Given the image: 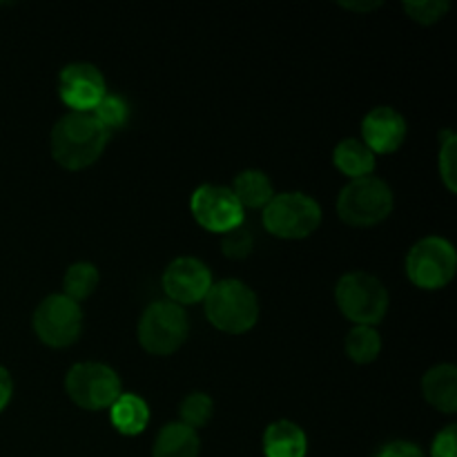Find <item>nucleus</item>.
Instances as JSON below:
<instances>
[{
	"label": "nucleus",
	"instance_id": "3",
	"mask_svg": "<svg viewBox=\"0 0 457 457\" xmlns=\"http://www.w3.org/2000/svg\"><path fill=\"white\" fill-rule=\"evenodd\" d=\"M335 299L344 315L357 326H375L388 311V293L378 277L364 270L346 272L337 281Z\"/></svg>",
	"mask_w": 457,
	"mask_h": 457
},
{
	"label": "nucleus",
	"instance_id": "1",
	"mask_svg": "<svg viewBox=\"0 0 457 457\" xmlns=\"http://www.w3.org/2000/svg\"><path fill=\"white\" fill-rule=\"evenodd\" d=\"M110 132L89 112H70L52 129V156L65 170L89 168L105 152Z\"/></svg>",
	"mask_w": 457,
	"mask_h": 457
},
{
	"label": "nucleus",
	"instance_id": "15",
	"mask_svg": "<svg viewBox=\"0 0 457 457\" xmlns=\"http://www.w3.org/2000/svg\"><path fill=\"white\" fill-rule=\"evenodd\" d=\"M306 433L290 420H277L263 433L266 457H306Z\"/></svg>",
	"mask_w": 457,
	"mask_h": 457
},
{
	"label": "nucleus",
	"instance_id": "30",
	"mask_svg": "<svg viewBox=\"0 0 457 457\" xmlns=\"http://www.w3.org/2000/svg\"><path fill=\"white\" fill-rule=\"evenodd\" d=\"M342 7L353 9V12H370V9L379 7V3H342Z\"/></svg>",
	"mask_w": 457,
	"mask_h": 457
},
{
	"label": "nucleus",
	"instance_id": "8",
	"mask_svg": "<svg viewBox=\"0 0 457 457\" xmlns=\"http://www.w3.org/2000/svg\"><path fill=\"white\" fill-rule=\"evenodd\" d=\"M65 391L80 409H110L120 397V378L110 366L98 361H80L67 373Z\"/></svg>",
	"mask_w": 457,
	"mask_h": 457
},
{
	"label": "nucleus",
	"instance_id": "5",
	"mask_svg": "<svg viewBox=\"0 0 457 457\" xmlns=\"http://www.w3.org/2000/svg\"><path fill=\"white\" fill-rule=\"evenodd\" d=\"M321 223V208L303 192L275 195L263 208V228L279 239H303Z\"/></svg>",
	"mask_w": 457,
	"mask_h": 457
},
{
	"label": "nucleus",
	"instance_id": "20",
	"mask_svg": "<svg viewBox=\"0 0 457 457\" xmlns=\"http://www.w3.org/2000/svg\"><path fill=\"white\" fill-rule=\"evenodd\" d=\"M382 351V339L373 326H355L346 335V355L357 364H370Z\"/></svg>",
	"mask_w": 457,
	"mask_h": 457
},
{
	"label": "nucleus",
	"instance_id": "10",
	"mask_svg": "<svg viewBox=\"0 0 457 457\" xmlns=\"http://www.w3.org/2000/svg\"><path fill=\"white\" fill-rule=\"evenodd\" d=\"M190 210L196 223L210 232L226 235L228 230L244 223V208L235 199L230 187L214 186V183L196 187L190 199Z\"/></svg>",
	"mask_w": 457,
	"mask_h": 457
},
{
	"label": "nucleus",
	"instance_id": "29",
	"mask_svg": "<svg viewBox=\"0 0 457 457\" xmlns=\"http://www.w3.org/2000/svg\"><path fill=\"white\" fill-rule=\"evenodd\" d=\"M12 393H13L12 375L7 373V369L0 366V413H3L4 406L9 404V400H12Z\"/></svg>",
	"mask_w": 457,
	"mask_h": 457
},
{
	"label": "nucleus",
	"instance_id": "14",
	"mask_svg": "<svg viewBox=\"0 0 457 457\" xmlns=\"http://www.w3.org/2000/svg\"><path fill=\"white\" fill-rule=\"evenodd\" d=\"M422 393L431 406L442 413L457 411V369L453 364H437L427 370L422 379Z\"/></svg>",
	"mask_w": 457,
	"mask_h": 457
},
{
	"label": "nucleus",
	"instance_id": "25",
	"mask_svg": "<svg viewBox=\"0 0 457 457\" xmlns=\"http://www.w3.org/2000/svg\"><path fill=\"white\" fill-rule=\"evenodd\" d=\"M253 232L241 223V226L232 228V230H228L226 235H223L221 250L228 259H244L253 253Z\"/></svg>",
	"mask_w": 457,
	"mask_h": 457
},
{
	"label": "nucleus",
	"instance_id": "12",
	"mask_svg": "<svg viewBox=\"0 0 457 457\" xmlns=\"http://www.w3.org/2000/svg\"><path fill=\"white\" fill-rule=\"evenodd\" d=\"M212 288V272L196 257H179L165 268L163 290L174 303L204 302Z\"/></svg>",
	"mask_w": 457,
	"mask_h": 457
},
{
	"label": "nucleus",
	"instance_id": "18",
	"mask_svg": "<svg viewBox=\"0 0 457 457\" xmlns=\"http://www.w3.org/2000/svg\"><path fill=\"white\" fill-rule=\"evenodd\" d=\"M112 424L123 436H138L145 431L147 422H150V411L147 404L138 395H129V393H120L119 400L110 406Z\"/></svg>",
	"mask_w": 457,
	"mask_h": 457
},
{
	"label": "nucleus",
	"instance_id": "26",
	"mask_svg": "<svg viewBox=\"0 0 457 457\" xmlns=\"http://www.w3.org/2000/svg\"><path fill=\"white\" fill-rule=\"evenodd\" d=\"M451 4L446 0H415V3H404V12L409 13L413 21L422 22V25H433L440 21Z\"/></svg>",
	"mask_w": 457,
	"mask_h": 457
},
{
	"label": "nucleus",
	"instance_id": "13",
	"mask_svg": "<svg viewBox=\"0 0 457 457\" xmlns=\"http://www.w3.org/2000/svg\"><path fill=\"white\" fill-rule=\"evenodd\" d=\"M361 137L373 154H391L406 138L404 116L393 107H375L361 120Z\"/></svg>",
	"mask_w": 457,
	"mask_h": 457
},
{
	"label": "nucleus",
	"instance_id": "23",
	"mask_svg": "<svg viewBox=\"0 0 457 457\" xmlns=\"http://www.w3.org/2000/svg\"><path fill=\"white\" fill-rule=\"evenodd\" d=\"M214 404L205 393H190L186 400L181 402V424L190 428H199L212 418Z\"/></svg>",
	"mask_w": 457,
	"mask_h": 457
},
{
	"label": "nucleus",
	"instance_id": "9",
	"mask_svg": "<svg viewBox=\"0 0 457 457\" xmlns=\"http://www.w3.org/2000/svg\"><path fill=\"white\" fill-rule=\"evenodd\" d=\"M83 328V311L65 295H49L34 312V330L43 344L65 348L79 339Z\"/></svg>",
	"mask_w": 457,
	"mask_h": 457
},
{
	"label": "nucleus",
	"instance_id": "6",
	"mask_svg": "<svg viewBox=\"0 0 457 457\" xmlns=\"http://www.w3.org/2000/svg\"><path fill=\"white\" fill-rule=\"evenodd\" d=\"M190 333L186 311L174 302H154L138 321V342L152 355H172Z\"/></svg>",
	"mask_w": 457,
	"mask_h": 457
},
{
	"label": "nucleus",
	"instance_id": "19",
	"mask_svg": "<svg viewBox=\"0 0 457 457\" xmlns=\"http://www.w3.org/2000/svg\"><path fill=\"white\" fill-rule=\"evenodd\" d=\"M230 190L241 208H266L275 196L270 179L259 170H245V172L237 174Z\"/></svg>",
	"mask_w": 457,
	"mask_h": 457
},
{
	"label": "nucleus",
	"instance_id": "16",
	"mask_svg": "<svg viewBox=\"0 0 457 457\" xmlns=\"http://www.w3.org/2000/svg\"><path fill=\"white\" fill-rule=\"evenodd\" d=\"M199 436L181 422L165 424L159 431L152 457H199Z\"/></svg>",
	"mask_w": 457,
	"mask_h": 457
},
{
	"label": "nucleus",
	"instance_id": "4",
	"mask_svg": "<svg viewBox=\"0 0 457 457\" xmlns=\"http://www.w3.org/2000/svg\"><path fill=\"white\" fill-rule=\"evenodd\" d=\"M393 190L378 177L353 179L339 192L337 212L342 221L357 228L378 226L391 214Z\"/></svg>",
	"mask_w": 457,
	"mask_h": 457
},
{
	"label": "nucleus",
	"instance_id": "28",
	"mask_svg": "<svg viewBox=\"0 0 457 457\" xmlns=\"http://www.w3.org/2000/svg\"><path fill=\"white\" fill-rule=\"evenodd\" d=\"M375 457H424V453L418 445H413V442L395 440L384 445Z\"/></svg>",
	"mask_w": 457,
	"mask_h": 457
},
{
	"label": "nucleus",
	"instance_id": "27",
	"mask_svg": "<svg viewBox=\"0 0 457 457\" xmlns=\"http://www.w3.org/2000/svg\"><path fill=\"white\" fill-rule=\"evenodd\" d=\"M433 457H457V442H455V427H446L445 431H440L433 440L431 446Z\"/></svg>",
	"mask_w": 457,
	"mask_h": 457
},
{
	"label": "nucleus",
	"instance_id": "11",
	"mask_svg": "<svg viewBox=\"0 0 457 457\" xmlns=\"http://www.w3.org/2000/svg\"><path fill=\"white\" fill-rule=\"evenodd\" d=\"M58 94L71 112H92L107 94L105 79L98 67L89 62H71L61 70Z\"/></svg>",
	"mask_w": 457,
	"mask_h": 457
},
{
	"label": "nucleus",
	"instance_id": "21",
	"mask_svg": "<svg viewBox=\"0 0 457 457\" xmlns=\"http://www.w3.org/2000/svg\"><path fill=\"white\" fill-rule=\"evenodd\" d=\"M96 286H98V270L96 266L89 262L71 263L65 272V279H62L65 297H70L71 302L76 303H79L80 299H87L89 295L96 290Z\"/></svg>",
	"mask_w": 457,
	"mask_h": 457
},
{
	"label": "nucleus",
	"instance_id": "2",
	"mask_svg": "<svg viewBox=\"0 0 457 457\" xmlns=\"http://www.w3.org/2000/svg\"><path fill=\"white\" fill-rule=\"evenodd\" d=\"M204 303L208 320L223 333H248L259 320L257 295L239 279H223L212 284Z\"/></svg>",
	"mask_w": 457,
	"mask_h": 457
},
{
	"label": "nucleus",
	"instance_id": "24",
	"mask_svg": "<svg viewBox=\"0 0 457 457\" xmlns=\"http://www.w3.org/2000/svg\"><path fill=\"white\" fill-rule=\"evenodd\" d=\"M440 174L451 192L457 190V137L451 129L442 132L440 147Z\"/></svg>",
	"mask_w": 457,
	"mask_h": 457
},
{
	"label": "nucleus",
	"instance_id": "7",
	"mask_svg": "<svg viewBox=\"0 0 457 457\" xmlns=\"http://www.w3.org/2000/svg\"><path fill=\"white\" fill-rule=\"evenodd\" d=\"M457 254L451 241L442 237H424L406 257V275L418 288H445L455 275Z\"/></svg>",
	"mask_w": 457,
	"mask_h": 457
},
{
	"label": "nucleus",
	"instance_id": "22",
	"mask_svg": "<svg viewBox=\"0 0 457 457\" xmlns=\"http://www.w3.org/2000/svg\"><path fill=\"white\" fill-rule=\"evenodd\" d=\"M89 114L112 134V129H119L128 123L129 105L123 96H119V94H105V96L101 98V103H98Z\"/></svg>",
	"mask_w": 457,
	"mask_h": 457
},
{
	"label": "nucleus",
	"instance_id": "17",
	"mask_svg": "<svg viewBox=\"0 0 457 457\" xmlns=\"http://www.w3.org/2000/svg\"><path fill=\"white\" fill-rule=\"evenodd\" d=\"M333 163L337 165L339 172L351 179L370 177V172L375 170V154L360 138H344L335 147Z\"/></svg>",
	"mask_w": 457,
	"mask_h": 457
}]
</instances>
